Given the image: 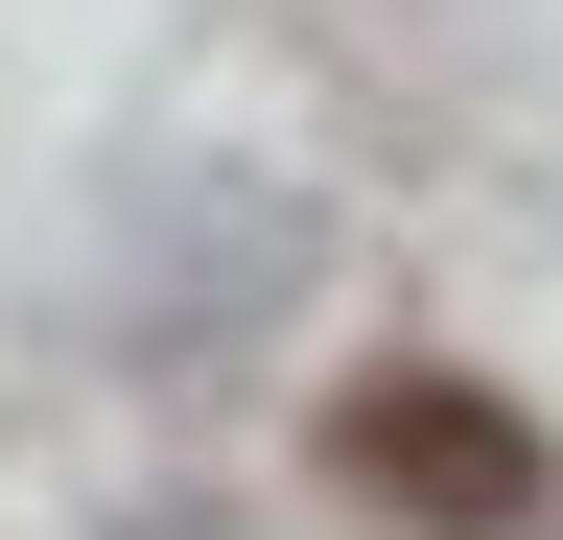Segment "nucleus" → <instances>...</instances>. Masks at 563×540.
<instances>
[{"mask_svg":"<svg viewBox=\"0 0 563 540\" xmlns=\"http://www.w3.org/2000/svg\"><path fill=\"white\" fill-rule=\"evenodd\" d=\"M329 447H352V494L422 517V540H517V517H540V423H517V399H470V376H352Z\"/></svg>","mask_w":563,"mask_h":540,"instance_id":"obj_1","label":"nucleus"}]
</instances>
